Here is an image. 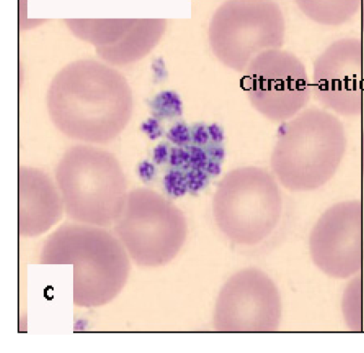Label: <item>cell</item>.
Here are the masks:
<instances>
[{
	"label": "cell",
	"instance_id": "1",
	"mask_svg": "<svg viewBox=\"0 0 364 353\" xmlns=\"http://www.w3.org/2000/svg\"><path fill=\"white\" fill-rule=\"evenodd\" d=\"M46 105L55 127L66 137L85 144L114 140L128 125L133 96L126 79L94 61L68 65L53 79Z\"/></svg>",
	"mask_w": 364,
	"mask_h": 353
},
{
	"label": "cell",
	"instance_id": "2",
	"mask_svg": "<svg viewBox=\"0 0 364 353\" xmlns=\"http://www.w3.org/2000/svg\"><path fill=\"white\" fill-rule=\"evenodd\" d=\"M346 148L345 127L334 113L323 107H305L279 127L271 170L291 191H314L334 176Z\"/></svg>",
	"mask_w": 364,
	"mask_h": 353
},
{
	"label": "cell",
	"instance_id": "3",
	"mask_svg": "<svg viewBox=\"0 0 364 353\" xmlns=\"http://www.w3.org/2000/svg\"><path fill=\"white\" fill-rule=\"evenodd\" d=\"M282 212L279 182L272 172L242 166L228 172L218 184L213 200L215 221L231 241L254 246L267 238Z\"/></svg>",
	"mask_w": 364,
	"mask_h": 353
},
{
	"label": "cell",
	"instance_id": "4",
	"mask_svg": "<svg viewBox=\"0 0 364 353\" xmlns=\"http://www.w3.org/2000/svg\"><path fill=\"white\" fill-rule=\"evenodd\" d=\"M55 176L72 216L105 219L122 212L128 195L126 178L110 152L91 144L71 146L58 161Z\"/></svg>",
	"mask_w": 364,
	"mask_h": 353
},
{
	"label": "cell",
	"instance_id": "5",
	"mask_svg": "<svg viewBox=\"0 0 364 353\" xmlns=\"http://www.w3.org/2000/svg\"><path fill=\"white\" fill-rule=\"evenodd\" d=\"M284 36L283 13L274 0H227L216 9L208 27L215 58L239 73L258 54L281 48Z\"/></svg>",
	"mask_w": 364,
	"mask_h": 353
},
{
	"label": "cell",
	"instance_id": "6",
	"mask_svg": "<svg viewBox=\"0 0 364 353\" xmlns=\"http://www.w3.org/2000/svg\"><path fill=\"white\" fill-rule=\"evenodd\" d=\"M241 86L258 112L279 122L305 108L312 95L304 65L281 48L267 50L255 57L243 72Z\"/></svg>",
	"mask_w": 364,
	"mask_h": 353
},
{
	"label": "cell",
	"instance_id": "7",
	"mask_svg": "<svg viewBox=\"0 0 364 353\" xmlns=\"http://www.w3.org/2000/svg\"><path fill=\"white\" fill-rule=\"evenodd\" d=\"M282 318L280 293L273 280L257 268L230 277L216 300L213 326L221 332H271Z\"/></svg>",
	"mask_w": 364,
	"mask_h": 353
},
{
	"label": "cell",
	"instance_id": "8",
	"mask_svg": "<svg viewBox=\"0 0 364 353\" xmlns=\"http://www.w3.org/2000/svg\"><path fill=\"white\" fill-rule=\"evenodd\" d=\"M309 249L315 266L331 278L348 279L360 273L364 262L361 201L345 200L326 209L310 232Z\"/></svg>",
	"mask_w": 364,
	"mask_h": 353
},
{
	"label": "cell",
	"instance_id": "9",
	"mask_svg": "<svg viewBox=\"0 0 364 353\" xmlns=\"http://www.w3.org/2000/svg\"><path fill=\"white\" fill-rule=\"evenodd\" d=\"M138 229V257L146 265L171 261L187 236L188 226L182 211L159 193L138 188L128 193L122 211Z\"/></svg>",
	"mask_w": 364,
	"mask_h": 353
},
{
	"label": "cell",
	"instance_id": "10",
	"mask_svg": "<svg viewBox=\"0 0 364 353\" xmlns=\"http://www.w3.org/2000/svg\"><path fill=\"white\" fill-rule=\"evenodd\" d=\"M363 60V43L354 38L335 41L317 57L311 91L323 108L346 117L361 114Z\"/></svg>",
	"mask_w": 364,
	"mask_h": 353
},
{
	"label": "cell",
	"instance_id": "11",
	"mask_svg": "<svg viewBox=\"0 0 364 353\" xmlns=\"http://www.w3.org/2000/svg\"><path fill=\"white\" fill-rule=\"evenodd\" d=\"M21 213L29 218L55 217L63 206L61 195L50 176L43 171L22 166L18 170Z\"/></svg>",
	"mask_w": 364,
	"mask_h": 353
},
{
	"label": "cell",
	"instance_id": "12",
	"mask_svg": "<svg viewBox=\"0 0 364 353\" xmlns=\"http://www.w3.org/2000/svg\"><path fill=\"white\" fill-rule=\"evenodd\" d=\"M296 3L311 21L338 26L346 23L360 11L364 0H296Z\"/></svg>",
	"mask_w": 364,
	"mask_h": 353
},
{
	"label": "cell",
	"instance_id": "13",
	"mask_svg": "<svg viewBox=\"0 0 364 353\" xmlns=\"http://www.w3.org/2000/svg\"><path fill=\"white\" fill-rule=\"evenodd\" d=\"M151 116L164 123L176 120L183 114L179 95L173 90H164L149 101Z\"/></svg>",
	"mask_w": 364,
	"mask_h": 353
},
{
	"label": "cell",
	"instance_id": "14",
	"mask_svg": "<svg viewBox=\"0 0 364 353\" xmlns=\"http://www.w3.org/2000/svg\"><path fill=\"white\" fill-rule=\"evenodd\" d=\"M362 278L358 275L346 288L343 307L348 325H352L353 319L356 320L357 330H361Z\"/></svg>",
	"mask_w": 364,
	"mask_h": 353
},
{
	"label": "cell",
	"instance_id": "15",
	"mask_svg": "<svg viewBox=\"0 0 364 353\" xmlns=\"http://www.w3.org/2000/svg\"><path fill=\"white\" fill-rule=\"evenodd\" d=\"M161 182L166 192L171 196H180L188 192L183 169L166 167Z\"/></svg>",
	"mask_w": 364,
	"mask_h": 353
},
{
	"label": "cell",
	"instance_id": "16",
	"mask_svg": "<svg viewBox=\"0 0 364 353\" xmlns=\"http://www.w3.org/2000/svg\"><path fill=\"white\" fill-rule=\"evenodd\" d=\"M169 142L180 147L191 144V126L183 120H175L164 132Z\"/></svg>",
	"mask_w": 364,
	"mask_h": 353
},
{
	"label": "cell",
	"instance_id": "17",
	"mask_svg": "<svg viewBox=\"0 0 364 353\" xmlns=\"http://www.w3.org/2000/svg\"><path fill=\"white\" fill-rule=\"evenodd\" d=\"M184 170L188 193L194 194L203 189L211 179L210 175L203 170L192 168Z\"/></svg>",
	"mask_w": 364,
	"mask_h": 353
},
{
	"label": "cell",
	"instance_id": "18",
	"mask_svg": "<svg viewBox=\"0 0 364 353\" xmlns=\"http://www.w3.org/2000/svg\"><path fill=\"white\" fill-rule=\"evenodd\" d=\"M361 168L364 176V130L361 137Z\"/></svg>",
	"mask_w": 364,
	"mask_h": 353
},
{
	"label": "cell",
	"instance_id": "19",
	"mask_svg": "<svg viewBox=\"0 0 364 353\" xmlns=\"http://www.w3.org/2000/svg\"></svg>",
	"mask_w": 364,
	"mask_h": 353
}]
</instances>
